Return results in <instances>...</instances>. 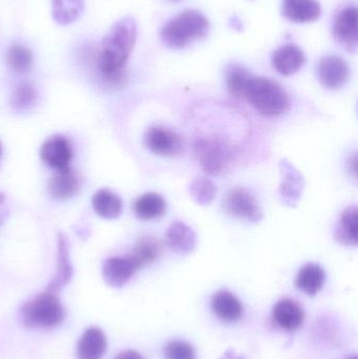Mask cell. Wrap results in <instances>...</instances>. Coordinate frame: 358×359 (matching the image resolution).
Wrapping results in <instances>:
<instances>
[{
	"instance_id": "cell-1",
	"label": "cell",
	"mask_w": 358,
	"mask_h": 359,
	"mask_svg": "<svg viewBox=\"0 0 358 359\" xmlns=\"http://www.w3.org/2000/svg\"><path fill=\"white\" fill-rule=\"evenodd\" d=\"M137 23L132 17L116 22L105 36L97 55V67L109 88H121L128 80L124 67L136 44Z\"/></svg>"
},
{
	"instance_id": "cell-2",
	"label": "cell",
	"mask_w": 358,
	"mask_h": 359,
	"mask_svg": "<svg viewBox=\"0 0 358 359\" xmlns=\"http://www.w3.org/2000/svg\"><path fill=\"white\" fill-rule=\"evenodd\" d=\"M209 27V21L199 11H183L164 25L161 38L170 48H184L206 37Z\"/></svg>"
},
{
	"instance_id": "cell-3",
	"label": "cell",
	"mask_w": 358,
	"mask_h": 359,
	"mask_svg": "<svg viewBox=\"0 0 358 359\" xmlns=\"http://www.w3.org/2000/svg\"><path fill=\"white\" fill-rule=\"evenodd\" d=\"M244 99L261 115L268 117L283 115L290 107L289 97L286 90L269 78L252 75Z\"/></svg>"
},
{
	"instance_id": "cell-4",
	"label": "cell",
	"mask_w": 358,
	"mask_h": 359,
	"mask_svg": "<svg viewBox=\"0 0 358 359\" xmlns=\"http://www.w3.org/2000/svg\"><path fill=\"white\" fill-rule=\"evenodd\" d=\"M65 318L64 308L55 293L44 291L21 308L23 325L29 329H52Z\"/></svg>"
},
{
	"instance_id": "cell-5",
	"label": "cell",
	"mask_w": 358,
	"mask_h": 359,
	"mask_svg": "<svg viewBox=\"0 0 358 359\" xmlns=\"http://www.w3.org/2000/svg\"><path fill=\"white\" fill-rule=\"evenodd\" d=\"M195 154L202 170L210 176H219L228 168L235 157V149L216 136L197 139Z\"/></svg>"
},
{
	"instance_id": "cell-6",
	"label": "cell",
	"mask_w": 358,
	"mask_h": 359,
	"mask_svg": "<svg viewBox=\"0 0 358 359\" xmlns=\"http://www.w3.org/2000/svg\"><path fill=\"white\" fill-rule=\"evenodd\" d=\"M144 144L151 153L161 157H177L184 151L182 137L164 126H153L144 135Z\"/></svg>"
},
{
	"instance_id": "cell-7",
	"label": "cell",
	"mask_w": 358,
	"mask_h": 359,
	"mask_svg": "<svg viewBox=\"0 0 358 359\" xmlns=\"http://www.w3.org/2000/svg\"><path fill=\"white\" fill-rule=\"evenodd\" d=\"M225 209L229 215L250 223L262 221L263 211L252 192L245 188L235 187L227 194Z\"/></svg>"
},
{
	"instance_id": "cell-8",
	"label": "cell",
	"mask_w": 358,
	"mask_h": 359,
	"mask_svg": "<svg viewBox=\"0 0 358 359\" xmlns=\"http://www.w3.org/2000/svg\"><path fill=\"white\" fill-rule=\"evenodd\" d=\"M74 151L71 142L65 137L55 135L44 141L40 149V157L42 161L56 170L69 168Z\"/></svg>"
},
{
	"instance_id": "cell-9",
	"label": "cell",
	"mask_w": 358,
	"mask_h": 359,
	"mask_svg": "<svg viewBox=\"0 0 358 359\" xmlns=\"http://www.w3.org/2000/svg\"><path fill=\"white\" fill-rule=\"evenodd\" d=\"M139 262L134 255L125 257H113L105 262L102 268V276L105 282L113 288H119L130 282L139 269Z\"/></svg>"
},
{
	"instance_id": "cell-10",
	"label": "cell",
	"mask_w": 358,
	"mask_h": 359,
	"mask_svg": "<svg viewBox=\"0 0 358 359\" xmlns=\"http://www.w3.org/2000/svg\"><path fill=\"white\" fill-rule=\"evenodd\" d=\"M333 36L336 41L348 52H355L358 46L357 8L347 6L338 13L333 25Z\"/></svg>"
},
{
	"instance_id": "cell-11",
	"label": "cell",
	"mask_w": 358,
	"mask_h": 359,
	"mask_svg": "<svg viewBox=\"0 0 358 359\" xmlns=\"http://www.w3.org/2000/svg\"><path fill=\"white\" fill-rule=\"evenodd\" d=\"M73 276V266L69 257V243L64 234L58 233L57 236L56 271L54 278L46 287L48 292L57 293L64 288Z\"/></svg>"
},
{
	"instance_id": "cell-12",
	"label": "cell",
	"mask_w": 358,
	"mask_h": 359,
	"mask_svg": "<svg viewBox=\"0 0 358 359\" xmlns=\"http://www.w3.org/2000/svg\"><path fill=\"white\" fill-rule=\"evenodd\" d=\"M319 81L328 90H338L346 84L349 78V67L338 56H327L319 65Z\"/></svg>"
},
{
	"instance_id": "cell-13",
	"label": "cell",
	"mask_w": 358,
	"mask_h": 359,
	"mask_svg": "<svg viewBox=\"0 0 358 359\" xmlns=\"http://www.w3.org/2000/svg\"><path fill=\"white\" fill-rule=\"evenodd\" d=\"M273 323L283 330L294 332L301 328L305 320L302 306L291 299H283L275 304L271 312Z\"/></svg>"
},
{
	"instance_id": "cell-14",
	"label": "cell",
	"mask_w": 358,
	"mask_h": 359,
	"mask_svg": "<svg viewBox=\"0 0 358 359\" xmlns=\"http://www.w3.org/2000/svg\"><path fill=\"white\" fill-rule=\"evenodd\" d=\"M210 306L214 316L226 324L237 322L243 316V304L228 290H220L214 293Z\"/></svg>"
},
{
	"instance_id": "cell-15",
	"label": "cell",
	"mask_w": 358,
	"mask_h": 359,
	"mask_svg": "<svg viewBox=\"0 0 358 359\" xmlns=\"http://www.w3.org/2000/svg\"><path fill=\"white\" fill-rule=\"evenodd\" d=\"M80 187L81 180L79 175L69 168L57 170L48 184V194L57 201H65L73 198L78 194Z\"/></svg>"
},
{
	"instance_id": "cell-16",
	"label": "cell",
	"mask_w": 358,
	"mask_h": 359,
	"mask_svg": "<svg viewBox=\"0 0 358 359\" xmlns=\"http://www.w3.org/2000/svg\"><path fill=\"white\" fill-rule=\"evenodd\" d=\"M165 240L167 246L178 255H189L197 248V234L183 222H174L168 227Z\"/></svg>"
},
{
	"instance_id": "cell-17",
	"label": "cell",
	"mask_w": 358,
	"mask_h": 359,
	"mask_svg": "<svg viewBox=\"0 0 358 359\" xmlns=\"http://www.w3.org/2000/svg\"><path fill=\"white\" fill-rule=\"evenodd\" d=\"M271 62L277 73L283 76H291L304 67L306 57L300 48L287 44L273 53Z\"/></svg>"
},
{
	"instance_id": "cell-18",
	"label": "cell",
	"mask_w": 358,
	"mask_h": 359,
	"mask_svg": "<svg viewBox=\"0 0 358 359\" xmlns=\"http://www.w3.org/2000/svg\"><path fill=\"white\" fill-rule=\"evenodd\" d=\"M107 341L104 332L97 327L88 329L80 337L77 345L78 359H102L106 351Z\"/></svg>"
},
{
	"instance_id": "cell-19",
	"label": "cell",
	"mask_w": 358,
	"mask_h": 359,
	"mask_svg": "<svg viewBox=\"0 0 358 359\" xmlns=\"http://www.w3.org/2000/svg\"><path fill=\"white\" fill-rule=\"evenodd\" d=\"M283 14L292 22H313L321 16V6L317 0H284Z\"/></svg>"
},
{
	"instance_id": "cell-20",
	"label": "cell",
	"mask_w": 358,
	"mask_h": 359,
	"mask_svg": "<svg viewBox=\"0 0 358 359\" xmlns=\"http://www.w3.org/2000/svg\"><path fill=\"white\" fill-rule=\"evenodd\" d=\"M325 280V270L317 264L310 263L298 270L294 284L298 290L313 297L323 288Z\"/></svg>"
},
{
	"instance_id": "cell-21",
	"label": "cell",
	"mask_w": 358,
	"mask_h": 359,
	"mask_svg": "<svg viewBox=\"0 0 358 359\" xmlns=\"http://www.w3.org/2000/svg\"><path fill=\"white\" fill-rule=\"evenodd\" d=\"M92 208L103 219H117L121 215L123 203L121 198L106 188L97 190L92 198Z\"/></svg>"
},
{
	"instance_id": "cell-22",
	"label": "cell",
	"mask_w": 358,
	"mask_h": 359,
	"mask_svg": "<svg viewBox=\"0 0 358 359\" xmlns=\"http://www.w3.org/2000/svg\"><path fill=\"white\" fill-rule=\"evenodd\" d=\"M134 211L137 217L142 221L159 219L166 212V202L160 194L147 192L137 198Z\"/></svg>"
},
{
	"instance_id": "cell-23",
	"label": "cell",
	"mask_w": 358,
	"mask_h": 359,
	"mask_svg": "<svg viewBox=\"0 0 358 359\" xmlns=\"http://www.w3.org/2000/svg\"><path fill=\"white\" fill-rule=\"evenodd\" d=\"M336 238L345 246L355 247L358 240V211L357 207H348L343 211L336 228Z\"/></svg>"
},
{
	"instance_id": "cell-24",
	"label": "cell",
	"mask_w": 358,
	"mask_h": 359,
	"mask_svg": "<svg viewBox=\"0 0 358 359\" xmlns=\"http://www.w3.org/2000/svg\"><path fill=\"white\" fill-rule=\"evenodd\" d=\"M282 168L285 172V180L281 186V196L288 206H294L302 194L304 181L300 172L285 161L282 162Z\"/></svg>"
},
{
	"instance_id": "cell-25",
	"label": "cell",
	"mask_w": 358,
	"mask_h": 359,
	"mask_svg": "<svg viewBox=\"0 0 358 359\" xmlns=\"http://www.w3.org/2000/svg\"><path fill=\"white\" fill-rule=\"evenodd\" d=\"M84 11V0H53L52 15L59 25H69L77 20Z\"/></svg>"
},
{
	"instance_id": "cell-26",
	"label": "cell",
	"mask_w": 358,
	"mask_h": 359,
	"mask_svg": "<svg viewBox=\"0 0 358 359\" xmlns=\"http://www.w3.org/2000/svg\"><path fill=\"white\" fill-rule=\"evenodd\" d=\"M6 65L14 73H27L33 67V55L22 44H12L6 52Z\"/></svg>"
},
{
	"instance_id": "cell-27",
	"label": "cell",
	"mask_w": 358,
	"mask_h": 359,
	"mask_svg": "<svg viewBox=\"0 0 358 359\" xmlns=\"http://www.w3.org/2000/svg\"><path fill=\"white\" fill-rule=\"evenodd\" d=\"M252 76V74L241 65H229L225 72V78H226L227 88L231 96L244 99L246 88Z\"/></svg>"
},
{
	"instance_id": "cell-28",
	"label": "cell",
	"mask_w": 358,
	"mask_h": 359,
	"mask_svg": "<svg viewBox=\"0 0 358 359\" xmlns=\"http://www.w3.org/2000/svg\"><path fill=\"white\" fill-rule=\"evenodd\" d=\"M37 100L38 92L35 86L29 82H21L13 92L10 104L14 111H27L35 107Z\"/></svg>"
},
{
	"instance_id": "cell-29",
	"label": "cell",
	"mask_w": 358,
	"mask_h": 359,
	"mask_svg": "<svg viewBox=\"0 0 358 359\" xmlns=\"http://www.w3.org/2000/svg\"><path fill=\"white\" fill-rule=\"evenodd\" d=\"M160 253H161V245L159 241L156 240L155 238L146 236L137 242L132 255L139 262L141 267H144L153 264L159 257Z\"/></svg>"
},
{
	"instance_id": "cell-30",
	"label": "cell",
	"mask_w": 358,
	"mask_h": 359,
	"mask_svg": "<svg viewBox=\"0 0 358 359\" xmlns=\"http://www.w3.org/2000/svg\"><path fill=\"white\" fill-rule=\"evenodd\" d=\"M189 192L193 200L201 205L207 206L214 202L216 196V186L212 180L206 178H197L193 180L189 186Z\"/></svg>"
},
{
	"instance_id": "cell-31",
	"label": "cell",
	"mask_w": 358,
	"mask_h": 359,
	"mask_svg": "<svg viewBox=\"0 0 358 359\" xmlns=\"http://www.w3.org/2000/svg\"><path fill=\"white\" fill-rule=\"evenodd\" d=\"M164 356L166 359H195V352L191 344L176 339L166 344Z\"/></svg>"
},
{
	"instance_id": "cell-32",
	"label": "cell",
	"mask_w": 358,
	"mask_h": 359,
	"mask_svg": "<svg viewBox=\"0 0 358 359\" xmlns=\"http://www.w3.org/2000/svg\"><path fill=\"white\" fill-rule=\"evenodd\" d=\"M116 359H144V358L134 350H126L120 353Z\"/></svg>"
},
{
	"instance_id": "cell-33",
	"label": "cell",
	"mask_w": 358,
	"mask_h": 359,
	"mask_svg": "<svg viewBox=\"0 0 358 359\" xmlns=\"http://www.w3.org/2000/svg\"><path fill=\"white\" fill-rule=\"evenodd\" d=\"M223 359H244L242 356L237 355V354L233 353V352H227L225 354L224 358Z\"/></svg>"
},
{
	"instance_id": "cell-34",
	"label": "cell",
	"mask_w": 358,
	"mask_h": 359,
	"mask_svg": "<svg viewBox=\"0 0 358 359\" xmlns=\"http://www.w3.org/2000/svg\"><path fill=\"white\" fill-rule=\"evenodd\" d=\"M6 217H8V212H6V211H1V212H0V226L4 223Z\"/></svg>"
},
{
	"instance_id": "cell-35",
	"label": "cell",
	"mask_w": 358,
	"mask_h": 359,
	"mask_svg": "<svg viewBox=\"0 0 358 359\" xmlns=\"http://www.w3.org/2000/svg\"><path fill=\"white\" fill-rule=\"evenodd\" d=\"M4 201H6V194L0 192V204H4Z\"/></svg>"
},
{
	"instance_id": "cell-36",
	"label": "cell",
	"mask_w": 358,
	"mask_h": 359,
	"mask_svg": "<svg viewBox=\"0 0 358 359\" xmlns=\"http://www.w3.org/2000/svg\"><path fill=\"white\" fill-rule=\"evenodd\" d=\"M347 359H357V355H353V356H349V358Z\"/></svg>"
},
{
	"instance_id": "cell-37",
	"label": "cell",
	"mask_w": 358,
	"mask_h": 359,
	"mask_svg": "<svg viewBox=\"0 0 358 359\" xmlns=\"http://www.w3.org/2000/svg\"><path fill=\"white\" fill-rule=\"evenodd\" d=\"M1 151H2V145H1V142H0V156H1Z\"/></svg>"
},
{
	"instance_id": "cell-38",
	"label": "cell",
	"mask_w": 358,
	"mask_h": 359,
	"mask_svg": "<svg viewBox=\"0 0 358 359\" xmlns=\"http://www.w3.org/2000/svg\"><path fill=\"white\" fill-rule=\"evenodd\" d=\"M174 1H177V0H174Z\"/></svg>"
}]
</instances>
